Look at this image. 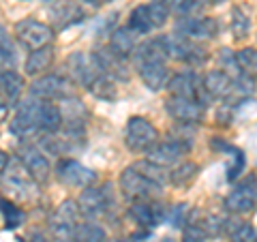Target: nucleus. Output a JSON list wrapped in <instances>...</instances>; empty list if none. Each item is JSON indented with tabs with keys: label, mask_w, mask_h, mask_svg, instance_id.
Masks as SVG:
<instances>
[{
	"label": "nucleus",
	"mask_w": 257,
	"mask_h": 242,
	"mask_svg": "<svg viewBox=\"0 0 257 242\" xmlns=\"http://www.w3.org/2000/svg\"><path fill=\"white\" fill-rule=\"evenodd\" d=\"M128 28H131L135 35H150V30L155 28V24L150 20V13H148V5H138L135 9L128 15Z\"/></svg>",
	"instance_id": "nucleus-32"
},
{
	"label": "nucleus",
	"mask_w": 257,
	"mask_h": 242,
	"mask_svg": "<svg viewBox=\"0 0 257 242\" xmlns=\"http://www.w3.org/2000/svg\"><path fill=\"white\" fill-rule=\"evenodd\" d=\"M135 39H138V35L128 28V26H120L116 28L114 32L109 35V43L107 47L111 52H116L120 58H131L133 52H135V47H138V43H135Z\"/></svg>",
	"instance_id": "nucleus-26"
},
{
	"label": "nucleus",
	"mask_w": 257,
	"mask_h": 242,
	"mask_svg": "<svg viewBox=\"0 0 257 242\" xmlns=\"http://www.w3.org/2000/svg\"><path fill=\"white\" fill-rule=\"evenodd\" d=\"M24 88H26V82H24L22 73H18L15 69L0 71V99H3L7 105L18 107Z\"/></svg>",
	"instance_id": "nucleus-23"
},
{
	"label": "nucleus",
	"mask_w": 257,
	"mask_h": 242,
	"mask_svg": "<svg viewBox=\"0 0 257 242\" xmlns=\"http://www.w3.org/2000/svg\"><path fill=\"white\" fill-rule=\"evenodd\" d=\"M20 159L26 163V167L30 169V174L39 180V184H43L50 180L52 176V163L47 155L37 146V144H30V142H24L20 146Z\"/></svg>",
	"instance_id": "nucleus-17"
},
{
	"label": "nucleus",
	"mask_w": 257,
	"mask_h": 242,
	"mask_svg": "<svg viewBox=\"0 0 257 242\" xmlns=\"http://www.w3.org/2000/svg\"><path fill=\"white\" fill-rule=\"evenodd\" d=\"M118 187L122 191L124 199L128 204L133 201H148V199H159L161 193H163V187H159L152 180H148L144 174H140L133 165L131 167H124L120 172V178H118Z\"/></svg>",
	"instance_id": "nucleus-4"
},
{
	"label": "nucleus",
	"mask_w": 257,
	"mask_h": 242,
	"mask_svg": "<svg viewBox=\"0 0 257 242\" xmlns=\"http://www.w3.org/2000/svg\"><path fill=\"white\" fill-rule=\"evenodd\" d=\"M257 206V176L248 174L238 180L225 197V208L231 214H246Z\"/></svg>",
	"instance_id": "nucleus-10"
},
{
	"label": "nucleus",
	"mask_w": 257,
	"mask_h": 242,
	"mask_svg": "<svg viewBox=\"0 0 257 242\" xmlns=\"http://www.w3.org/2000/svg\"><path fill=\"white\" fill-rule=\"evenodd\" d=\"M159 142L157 127L144 116H131L124 125V144L131 152L146 155V152Z\"/></svg>",
	"instance_id": "nucleus-5"
},
{
	"label": "nucleus",
	"mask_w": 257,
	"mask_h": 242,
	"mask_svg": "<svg viewBox=\"0 0 257 242\" xmlns=\"http://www.w3.org/2000/svg\"><path fill=\"white\" fill-rule=\"evenodd\" d=\"M24 242H52V236H47L41 227H32V229L26 231Z\"/></svg>",
	"instance_id": "nucleus-41"
},
{
	"label": "nucleus",
	"mask_w": 257,
	"mask_h": 242,
	"mask_svg": "<svg viewBox=\"0 0 257 242\" xmlns=\"http://www.w3.org/2000/svg\"><path fill=\"white\" fill-rule=\"evenodd\" d=\"M167 114L180 125H197L204 120L206 103L199 99H187V96H172L167 99Z\"/></svg>",
	"instance_id": "nucleus-14"
},
{
	"label": "nucleus",
	"mask_w": 257,
	"mask_h": 242,
	"mask_svg": "<svg viewBox=\"0 0 257 242\" xmlns=\"http://www.w3.org/2000/svg\"><path fill=\"white\" fill-rule=\"evenodd\" d=\"M229 28L236 39H244L248 35V30H251V20L246 18V13L240 7H234L229 11Z\"/></svg>",
	"instance_id": "nucleus-35"
},
{
	"label": "nucleus",
	"mask_w": 257,
	"mask_h": 242,
	"mask_svg": "<svg viewBox=\"0 0 257 242\" xmlns=\"http://www.w3.org/2000/svg\"><path fill=\"white\" fill-rule=\"evenodd\" d=\"M37 123L39 133H58L64 125V116L58 103L37 99Z\"/></svg>",
	"instance_id": "nucleus-22"
},
{
	"label": "nucleus",
	"mask_w": 257,
	"mask_h": 242,
	"mask_svg": "<svg viewBox=\"0 0 257 242\" xmlns=\"http://www.w3.org/2000/svg\"><path fill=\"white\" fill-rule=\"evenodd\" d=\"M138 73L142 77V82L146 84V88H150L152 92H159L167 88L172 79V73H170V67H167V60H152V62H146L142 64L138 69Z\"/></svg>",
	"instance_id": "nucleus-21"
},
{
	"label": "nucleus",
	"mask_w": 257,
	"mask_h": 242,
	"mask_svg": "<svg viewBox=\"0 0 257 242\" xmlns=\"http://www.w3.org/2000/svg\"><path fill=\"white\" fill-rule=\"evenodd\" d=\"M79 204L77 199H64L47 216V229L54 242H73V233L79 223Z\"/></svg>",
	"instance_id": "nucleus-3"
},
{
	"label": "nucleus",
	"mask_w": 257,
	"mask_h": 242,
	"mask_svg": "<svg viewBox=\"0 0 257 242\" xmlns=\"http://www.w3.org/2000/svg\"><path fill=\"white\" fill-rule=\"evenodd\" d=\"M167 90L172 96H187V99H199L202 103H208L202 86V77L195 71H182V73L172 75Z\"/></svg>",
	"instance_id": "nucleus-16"
},
{
	"label": "nucleus",
	"mask_w": 257,
	"mask_h": 242,
	"mask_svg": "<svg viewBox=\"0 0 257 242\" xmlns=\"http://www.w3.org/2000/svg\"><path fill=\"white\" fill-rule=\"evenodd\" d=\"M67 69H69V75H71V82L73 84H79V86H88L92 82V77L99 73V67L92 58V54L88 56L84 52H73L67 58Z\"/></svg>",
	"instance_id": "nucleus-20"
},
{
	"label": "nucleus",
	"mask_w": 257,
	"mask_h": 242,
	"mask_svg": "<svg viewBox=\"0 0 257 242\" xmlns=\"http://www.w3.org/2000/svg\"><path fill=\"white\" fill-rule=\"evenodd\" d=\"M28 92L30 96L41 101H62L73 94V82L58 73H45L32 79Z\"/></svg>",
	"instance_id": "nucleus-9"
},
{
	"label": "nucleus",
	"mask_w": 257,
	"mask_h": 242,
	"mask_svg": "<svg viewBox=\"0 0 257 242\" xmlns=\"http://www.w3.org/2000/svg\"><path fill=\"white\" fill-rule=\"evenodd\" d=\"M187 212H189V208L187 204H176L170 212H167V221H170L174 227H184V225L189 223L187 219Z\"/></svg>",
	"instance_id": "nucleus-40"
},
{
	"label": "nucleus",
	"mask_w": 257,
	"mask_h": 242,
	"mask_svg": "<svg viewBox=\"0 0 257 242\" xmlns=\"http://www.w3.org/2000/svg\"><path fill=\"white\" fill-rule=\"evenodd\" d=\"M148 13H150V20H152V24H155V28L165 26L167 20H170V15H172L170 0H150Z\"/></svg>",
	"instance_id": "nucleus-36"
},
{
	"label": "nucleus",
	"mask_w": 257,
	"mask_h": 242,
	"mask_svg": "<svg viewBox=\"0 0 257 242\" xmlns=\"http://www.w3.org/2000/svg\"><path fill=\"white\" fill-rule=\"evenodd\" d=\"M174 32L180 35L189 41H195V43H202V41H210V39L216 37L219 32V26H216V20L214 18H180L176 20V26Z\"/></svg>",
	"instance_id": "nucleus-12"
},
{
	"label": "nucleus",
	"mask_w": 257,
	"mask_h": 242,
	"mask_svg": "<svg viewBox=\"0 0 257 242\" xmlns=\"http://www.w3.org/2000/svg\"><path fill=\"white\" fill-rule=\"evenodd\" d=\"M214 0H170L172 5V13L176 18H193V15H199L208 5H212Z\"/></svg>",
	"instance_id": "nucleus-34"
},
{
	"label": "nucleus",
	"mask_w": 257,
	"mask_h": 242,
	"mask_svg": "<svg viewBox=\"0 0 257 242\" xmlns=\"http://www.w3.org/2000/svg\"><path fill=\"white\" fill-rule=\"evenodd\" d=\"M208 233H206V229L199 225L197 221L193 223V221H189L187 225H184V229H182V242H208Z\"/></svg>",
	"instance_id": "nucleus-39"
},
{
	"label": "nucleus",
	"mask_w": 257,
	"mask_h": 242,
	"mask_svg": "<svg viewBox=\"0 0 257 242\" xmlns=\"http://www.w3.org/2000/svg\"><path fill=\"white\" fill-rule=\"evenodd\" d=\"M54 174L58 178V182L69 189H86V187L96 184V180H99L96 172H92L90 167L82 165L75 159H64V157L56 163Z\"/></svg>",
	"instance_id": "nucleus-8"
},
{
	"label": "nucleus",
	"mask_w": 257,
	"mask_h": 242,
	"mask_svg": "<svg viewBox=\"0 0 257 242\" xmlns=\"http://www.w3.org/2000/svg\"><path fill=\"white\" fill-rule=\"evenodd\" d=\"M223 233L229 242H257L255 225L244 221V219H240V214L231 216V219H225Z\"/></svg>",
	"instance_id": "nucleus-25"
},
{
	"label": "nucleus",
	"mask_w": 257,
	"mask_h": 242,
	"mask_svg": "<svg viewBox=\"0 0 257 242\" xmlns=\"http://www.w3.org/2000/svg\"><path fill=\"white\" fill-rule=\"evenodd\" d=\"M189 150H191V142L178 140V137H167V140H159L155 146L146 152V159L161 167H170V165L178 163L182 155H187Z\"/></svg>",
	"instance_id": "nucleus-13"
},
{
	"label": "nucleus",
	"mask_w": 257,
	"mask_h": 242,
	"mask_svg": "<svg viewBox=\"0 0 257 242\" xmlns=\"http://www.w3.org/2000/svg\"><path fill=\"white\" fill-rule=\"evenodd\" d=\"M128 214L135 219L140 227H155V225L163 223L167 219V210L159 199H148V201H133L128 208Z\"/></svg>",
	"instance_id": "nucleus-19"
},
{
	"label": "nucleus",
	"mask_w": 257,
	"mask_h": 242,
	"mask_svg": "<svg viewBox=\"0 0 257 242\" xmlns=\"http://www.w3.org/2000/svg\"><path fill=\"white\" fill-rule=\"evenodd\" d=\"M73 242H109L107 231L101 227L96 221H79L75 233H73Z\"/></svg>",
	"instance_id": "nucleus-29"
},
{
	"label": "nucleus",
	"mask_w": 257,
	"mask_h": 242,
	"mask_svg": "<svg viewBox=\"0 0 257 242\" xmlns=\"http://www.w3.org/2000/svg\"><path fill=\"white\" fill-rule=\"evenodd\" d=\"M163 43H165L167 58H172L176 62H184L189 67H202L208 60V52L202 45L195 41H189V39L176 35V32L163 35Z\"/></svg>",
	"instance_id": "nucleus-7"
},
{
	"label": "nucleus",
	"mask_w": 257,
	"mask_h": 242,
	"mask_svg": "<svg viewBox=\"0 0 257 242\" xmlns=\"http://www.w3.org/2000/svg\"><path fill=\"white\" fill-rule=\"evenodd\" d=\"M52 13L56 15V22L60 24V28H67V26H71V24H77V22L84 20V13L77 5H64L62 9L52 11Z\"/></svg>",
	"instance_id": "nucleus-38"
},
{
	"label": "nucleus",
	"mask_w": 257,
	"mask_h": 242,
	"mask_svg": "<svg viewBox=\"0 0 257 242\" xmlns=\"http://www.w3.org/2000/svg\"><path fill=\"white\" fill-rule=\"evenodd\" d=\"M9 155H7V152L5 150H0V176H3V172H5V169H7V165H9Z\"/></svg>",
	"instance_id": "nucleus-42"
},
{
	"label": "nucleus",
	"mask_w": 257,
	"mask_h": 242,
	"mask_svg": "<svg viewBox=\"0 0 257 242\" xmlns=\"http://www.w3.org/2000/svg\"><path fill=\"white\" fill-rule=\"evenodd\" d=\"M86 90L90 92L94 99H101V101H114L116 99V86H114V79L109 75H105L103 71H99L92 82L86 86Z\"/></svg>",
	"instance_id": "nucleus-28"
},
{
	"label": "nucleus",
	"mask_w": 257,
	"mask_h": 242,
	"mask_svg": "<svg viewBox=\"0 0 257 242\" xmlns=\"http://www.w3.org/2000/svg\"><path fill=\"white\" fill-rule=\"evenodd\" d=\"M54 58H56V54H54L52 45L41 47V50H32L28 54V58H26V64H24V73H26L28 77H32V79L41 77L52 69Z\"/></svg>",
	"instance_id": "nucleus-24"
},
{
	"label": "nucleus",
	"mask_w": 257,
	"mask_h": 242,
	"mask_svg": "<svg viewBox=\"0 0 257 242\" xmlns=\"http://www.w3.org/2000/svg\"><path fill=\"white\" fill-rule=\"evenodd\" d=\"M0 214H3L7 229H18L20 225L26 221V212L9 197H0Z\"/></svg>",
	"instance_id": "nucleus-30"
},
{
	"label": "nucleus",
	"mask_w": 257,
	"mask_h": 242,
	"mask_svg": "<svg viewBox=\"0 0 257 242\" xmlns=\"http://www.w3.org/2000/svg\"><path fill=\"white\" fill-rule=\"evenodd\" d=\"M9 131L26 142L28 137L41 135L39 133V123H37V99L28 96L26 101H20L15 107V114L9 120Z\"/></svg>",
	"instance_id": "nucleus-11"
},
{
	"label": "nucleus",
	"mask_w": 257,
	"mask_h": 242,
	"mask_svg": "<svg viewBox=\"0 0 257 242\" xmlns=\"http://www.w3.org/2000/svg\"><path fill=\"white\" fill-rule=\"evenodd\" d=\"M92 58L96 62V67L105 75H109L114 82H128V79H131V71H128L126 58H120L109 47H96L92 52Z\"/></svg>",
	"instance_id": "nucleus-15"
},
{
	"label": "nucleus",
	"mask_w": 257,
	"mask_h": 242,
	"mask_svg": "<svg viewBox=\"0 0 257 242\" xmlns=\"http://www.w3.org/2000/svg\"><path fill=\"white\" fill-rule=\"evenodd\" d=\"M202 86H204V94L208 101L212 99H221V101H229L234 96V77L229 73H225L221 69L208 71V73L202 77Z\"/></svg>",
	"instance_id": "nucleus-18"
},
{
	"label": "nucleus",
	"mask_w": 257,
	"mask_h": 242,
	"mask_svg": "<svg viewBox=\"0 0 257 242\" xmlns=\"http://www.w3.org/2000/svg\"><path fill=\"white\" fill-rule=\"evenodd\" d=\"M0 182H3L5 195L13 201H30L39 195V180L30 174L20 155H13L9 159V165L0 176Z\"/></svg>",
	"instance_id": "nucleus-1"
},
{
	"label": "nucleus",
	"mask_w": 257,
	"mask_h": 242,
	"mask_svg": "<svg viewBox=\"0 0 257 242\" xmlns=\"http://www.w3.org/2000/svg\"><path fill=\"white\" fill-rule=\"evenodd\" d=\"M133 167L138 169L140 174H144L148 180H152L159 187H165L167 182H170V172H165V167H161L157 163H152L148 159H142V161H135Z\"/></svg>",
	"instance_id": "nucleus-33"
},
{
	"label": "nucleus",
	"mask_w": 257,
	"mask_h": 242,
	"mask_svg": "<svg viewBox=\"0 0 257 242\" xmlns=\"http://www.w3.org/2000/svg\"><path fill=\"white\" fill-rule=\"evenodd\" d=\"M13 37L20 41L22 47H26L28 52L32 50H41V47H47L54 43V28L45 22H39V20H20L13 28Z\"/></svg>",
	"instance_id": "nucleus-6"
},
{
	"label": "nucleus",
	"mask_w": 257,
	"mask_h": 242,
	"mask_svg": "<svg viewBox=\"0 0 257 242\" xmlns=\"http://www.w3.org/2000/svg\"><path fill=\"white\" fill-rule=\"evenodd\" d=\"M77 204H79V212H82L84 219H88V221L101 219V216H105L109 210H114V206H116L114 187H111L109 182L86 187L79 193Z\"/></svg>",
	"instance_id": "nucleus-2"
},
{
	"label": "nucleus",
	"mask_w": 257,
	"mask_h": 242,
	"mask_svg": "<svg viewBox=\"0 0 257 242\" xmlns=\"http://www.w3.org/2000/svg\"><path fill=\"white\" fill-rule=\"evenodd\" d=\"M238 56V67L244 75H257V50L255 47H242L240 52H236Z\"/></svg>",
	"instance_id": "nucleus-37"
},
{
	"label": "nucleus",
	"mask_w": 257,
	"mask_h": 242,
	"mask_svg": "<svg viewBox=\"0 0 257 242\" xmlns=\"http://www.w3.org/2000/svg\"><path fill=\"white\" fill-rule=\"evenodd\" d=\"M18 64V47H15V39L9 35L3 24H0V71H11Z\"/></svg>",
	"instance_id": "nucleus-27"
},
{
	"label": "nucleus",
	"mask_w": 257,
	"mask_h": 242,
	"mask_svg": "<svg viewBox=\"0 0 257 242\" xmlns=\"http://www.w3.org/2000/svg\"><path fill=\"white\" fill-rule=\"evenodd\" d=\"M197 174H199L197 163H193V161H182L180 165H176L170 172V184L182 189V187H187V184H191L193 180H195Z\"/></svg>",
	"instance_id": "nucleus-31"
}]
</instances>
